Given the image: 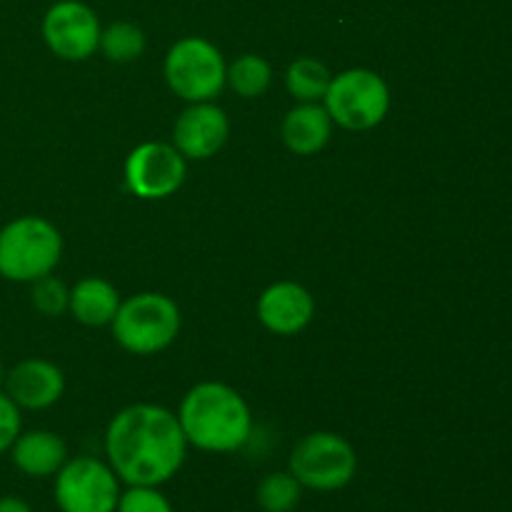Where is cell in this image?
Here are the masks:
<instances>
[{"instance_id":"1","label":"cell","mask_w":512,"mask_h":512,"mask_svg":"<svg viewBox=\"0 0 512 512\" xmlns=\"http://www.w3.org/2000/svg\"><path fill=\"white\" fill-rule=\"evenodd\" d=\"M188 440L178 415L160 405H130L120 410L105 433V455L125 485L160 488L183 468Z\"/></svg>"},{"instance_id":"2","label":"cell","mask_w":512,"mask_h":512,"mask_svg":"<svg viewBox=\"0 0 512 512\" xmlns=\"http://www.w3.org/2000/svg\"><path fill=\"white\" fill-rule=\"evenodd\" d=\"M178 420L188 445L205 453H235L253 433L248 403L223 383L195 385L183 398Z\"/></svg>"},{"instance_id":"3","label":"cell","mask_w":512,"mask_h":512,"mask_svg":"<svg viewBox=\"0 0 512 512\" xmlns=\"http://www.w3.org/2000/svg\"><path fill=\"white\" fill-rule=\"evenodd\" d=\"M63 253V238L50 220L38 215L15 218L0 230V275L13 283H33L53 273Z\"/></svg>"},{"instance_id":"4","label":"cell","mask_w":512,"mask_h":512,"mask_svg":"<svg viewBox=\"0 0 512 512\" xmlns=\"http://www.w3.org/2000/svg\"><path fill=\"white\" fill-rule=\"evenodd\" d=\"M113 335L128 353L153 355L168 348L180 333V310L163 293H140L120 303Z\"/></svg>"},{"instance_id":"5","label":"cell","mask_w":512,"mask_h":512,"mask_svg":"<svg viewBox=\"0 0 512 512\" xmlns=\"http://www.w3.org/2000/svg\"><path fill=\"white\" fill-rule=\"evenodd\" d=\"M288 470L303 488L335 493L353 483L358 455L343 435L310 433L295 443Z\"/></svg>"},{"instance_id":"6","label":"cell","mask_w":512,"mask_h":512,"mask_svg":"<svg viewBox=\"0 0 512 512\" xmlns=\"http://www.w3.org/2000/svg\"><path fill=\"white\" fill-rule=\"evenodd\" d=\"M325 110L333 123L348 130H370L390 110V90L378 73L365 68L335 75L325 93Z\"/></svg>"},{"instance_id":"7","label":"cell","mask_w":512,"mask_h":512,"mask_svg":"<svg viewBox=\"0 0 512 512\" xmlns=\"http://www.w3.org/2000/svg\"><path fill=\"white\" fill-rule=\"evenodd\" d=\"M223 55L205 38H183L168 50L165 80L170 90L188 103H208L225 85Z\"/></svg>"},{"instance_id":"8","label":"cell","mask_w":512,"mask_h":512,"mask_svg":"<svg viewBox=\"0 0 512 512\" xmlns=\"http://www.w3.org/2000/svg\"><path fill=\"white\" fill-rule=\"evenodd\" d=\"M120 493L113 468L90 455L65 460L55 473L53 495L60 512H115Z\"/></svg>"},{"instance_id":"9","label":"cell","mask_w":512,"mask_h":512,"mask_svg":"<svg viewBox=\"0 0 512 512\" xmlns=\"http://www.w3.org/2000/svg\"><path fill=\"white\" fill-rule=\"evenodd\" d=\"M125 180L138 198H168L183 185L185 158L175 145L143 143L125 160Z\"/></svg>"},{"instance_id":"10","label":"cell","mask_w":512,"mask_h":512,"mask_svg":"<svg viewBox=\"0 0 512 512\" xmlns=\"http://www.w3.org/2000/svg\"><path fill=\"white\" fill-rule=\"evenodd\" d=\"M98 15L83 3H55L43 18V38L48 48L63 60H85L100 45Z\"/></svg>"},{"instance_id":"11","label":"cell","mask_w":512,"mask_h":512,"mask_svg":"<svg viewBox=\"0 0 512 512\" xmlns=\"http://www.w3.org/2000/svg\"><path fill=\"white\" fill-rule=\"evenodd\" d=\"M228 133V115L208 100V103H193L180 113V118L175 120L173 138L183 158L205 160L223 148Z\"/></svg>"},{"instance_id":"12","label":"cell","mask_w":512,"mask_h":512,"mask_svg":"<svg viewBox=\"0 0 512 512\" xmlns=\"http://www.w3.org/2000/svg\"><path fill=\"white\" fill-rule=\"evenodd\" d=\"M65 390V378L58 365L48 360H23L5 375V393L18 408L45 410L58 403Z\"/></svg>"},{"instance_id":"13","label":"cell","mask_w":512,"mask_h":512,"mask_svg":"<svg viewBox=\"0 0 512 512\" xmlns=\"http://www.w3.org/2000/svg\"><path fill=\"white\" fill-rule=\"evenodd\" d=\"M313 295L298 283H275L260 295L258 318L270 333L295 335L313 320Z\"/></svg>"},{"instance_id":"14","label":"cell","mask_w":512,"mask_h":512,"mask_svg":"<svg viewBox=\"0 0 512 512\" xmlns=\"http://www.w3.org/2000/svg\"><path fill=\"white\" fill-rule=\"evenodd\" d=\"M13 465L28 478H50L68 460V448L63 438L50 430H28L15 438L10 448Z\"/></svg>"},{"instance_id":"15","label":"cell","mask_w":512,"mask_h":512,"mask_svg":"<svg viewBox=\"0 0 512 512\" xmlns=\"http://www.w3.org/2000/svg\"><path fill=\"white\" fill-rule=\"evenodd\" d=\"M333 118L325 105L303 103L290 110L283 120V140L295 155H315L328 145Z\"/></svg>"},{"instance_id":"16","label":"cell","mask_w":512,"mask_h":512,"mask_svg":"<svg viewBox=\"0 0 512 512\" xmlns=\"http://www.w3.org/2000/svg\"><path fill=\"white\" fill-rule=\"evenodd\" d=\"M120 308V295L108 280L85 278L70 290L68 310L83 325H108L113 323Z\"/></svg>"},{"instance_id":"17","label":"cell","mask_w":512,"mask_h":512,"mask_svg":"<svg viewBox=\"0 0 512 512\" xmlns=\"http://www.w3.org/2000/svg\"><path fill=\"white\" fill-rule=\"evenodd\" d=\"M330 80H333L330 70L320 60L313 58L295 60L288 68V75H285L288 93L300 103H315V100L325 98Z\"/></svg>"},{"instance_id":"18","label":"cell","mask_w":512,"mask_h":512,"mask_svg":"<svg viewBox=\"0 0 512 512\" xmlns=\"http://www.w3.org/2000/svg\"><path fill=\"white\" fill-rule=\"evenodd\" d=\"M273 80V68L260 55H240L225 73V83L243 98H260L270 88Z\"/></svg>"},{"instance_id":"19","label":"cell","mask_w":512,"mask_h":512,"mask_svg":"<svg viewBox=\"0 0 512 512\" xmlns=\"http://www.w3.org/2000/svg\"><path fill=\"white\" fill-rule=\"evenodd\" d=\"M303 485L290 473H270L258 485V505L263 512H293L298 508Z\"/></svg>"},{"instance_id":"20","label":"cell","mask_w":512,"mask_h":512,"mask_svg":"<svg viewBox=\"0 0 512 512\" xmlns=\"http://www.w3.org/2000/svg\"><path fill=\"white\" fill-rule=\"evenodd\" d=\"M100 50L108 60L115 63H130L140 58L145 50V35L133 23H113L100 33Z\"/></svg>"},{"instance_id":"21","label":"cell","mask_w":512,"mask_h":512,"mask_svg":"<svg viewBox=\"0 0 512 512\" xmlns=\"http://www.w3.org/2000/svg\"><path fill=\"white\" fill-rule=\"evenodd\" d=\"M30 298H33V305L38 313L48 315V318H58V315H63L68 310L70 290L58 278H53V275H43V278L33 280V293H30Z\"/></svg>"},{"instance_id":"22","label":"cell","mask_w":512,"mask_h":512,"mask_svg":"<svg viewBox=\"0 0 512 512\" xmlns=\"http://www.w3.org/2000/svg\"><path fill=\"white\" fill-rule=\"evenodd\" d=\"M115 512H175L170 500L158 488L148 485H128V490L120 493Z\"/></svg>"},{"instance_id":"23","label":"cell","mask_w":512,"mask_h":512,"mask_svg":"<svg viewBox=\"0 0 512 512\" xmlns=\"http://www.w3.org/2000/svg\"><path fill=\"white\" fill-rule=\"evenodd\" d=\"M20 435V408L8 393H0V455L13 448Z\"/></svg>"},{"instance_id":"24","label":"cell","mask_w":512,"mask_h":512,"mask_svg":"<svg viewBox=\"0 0 512 512\" xmlns=\"http://www.w3.org/2000/svg\"><path fill=\"white\" fill-rule=\"evenodd\" d=\"M0 512H33L30 505L23 498H15V495H3L0 498Z\"/></svg>"},{"instance_id":"25","label":"cell","mask_w":512,"mask_h":512,"mask_svg":"<svg viewBox=\"0 0 512 512\" xmlns=\"http://www.w3.org/2000/svg\"><path fill=\"white\" fill-rule=\"evenodd\" d=\"M5 380V370H3V363H0V383Z\"/></svg>"}]
</instances>
